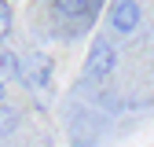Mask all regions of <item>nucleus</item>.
<instances>
[{
  "label": "nucleus",
  "instance_id": "f257e3e1",
  "mask_svg": "<svg viewBox=\"0 0 154 147\" xmlns=\"http://www.w3.org/2000/svg\"><path fill=\"white\" fill-rule=\"evenodd\" d=\"M114 66H118V52H114V44L106 41V37H95L92 48H88V63H85V74L92 81H103L114 74Z\"/></svg>",
  "mask_w": 154,
  "mask_h": 147
},
{
  "label": "nucleus",
  "instance_id": "f03ea898",
  "mask_svg": "<svg viewBox=\"0 0 154 147\" xmlns=\"http://www.w3.org/2000/svg\"><path fill=\"white\" fill-rule=\"evenodd\" d=\"M140 18H143L140 0H110V8H106V22H110V30L121 33V37L136 33V30H140Z\"/></svg>",
  "mask_w": 154,
  "mask_h": 147
},
{
  "label": "nucleus",
  "instance_id": "7ed1b4c3",
  "mask_svg": "<svg viewBox=\"0 0 154 147\" xmlns=\"http://www.w3.org/2000/svg\"><path fill=\"white\" fill-rule=\"evenodd\" d=\"M48 77H51V59H48L44 52H33L29 59H26V66H22V81L33 85V88H44Z\"/></svg>",
  "mask_w": 154,
  "mask_h": 147
},
{
  "label": "nucleus",
  "instance_id": "20e7f679",
  "mask_svg": "<svg viewBox=\"0 0 154 147\" xmlns=\"http://www.w3.org/2000/svg\"><path fill=\"white\" fill-rule=\"evenodd\" d=\"M55 11L66 15V18H88L92 15V0H51Z\"/></svg>",
  "mask_w": 154,
  "mask_h": 147
},
{
  "label": "nucleus",
  "instance_id": "39448f33",
  "mask_svg": "<svg viewBox=\"0 0 154 147\" xmlns=\"http://www.w3.org/2000/svg\"><path fill=\"white\" fill-rule=\"evenodd\" d=\"M0 74H4V77H22V59H18L15 52H0Z\"/></svg>",
  "mask_w": 154,
  "mask_h": 147
},
{
  "label": "nucleus",
  "instance_id": "423d86ee",
  "mask_svg": "<svg viewBox=\"0 0 154 147\" xmlns=\"http://www.w3.org/2000/svg\"><path fill=\"white\" fill-rule=\"evenodd\" d=\"M11 26H15L11 4H8V0H0V41H8V37H11Z\"/></svg>",
  "mask_w": 154,
  "mask_h": 147
},
{
  "label": "nucleus",
  "instance_id": "0eeeda50",
  "mask_svg": "<svg viewBox=\"0 0 154 147\" xmlns=\"http://www.w3.org/2000/svg\"><path fill=\"white\" fill-rule=\"evenodd\" d=\"M0 125H4V133H8V129L15 125V114H0Z\"/></svg>",
  "mask_w": 154,
  "mask_h": 147
},
{
  "label": "nucleus",
  "instance_id": "6e6552de",
  "mask_svg": "<svg viewBox=\"0 0 154 147\" xmlns=\"http://www.w3.org/2000/svg\"><path fill=\"white\" fill-rule=\"evenodd\" d=\"M4 96H8V88H4V77H0V107H4Z\"/></svg>",
  "mask_w": 154,
  "mask_h": 147
}]
</instances>
